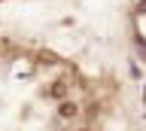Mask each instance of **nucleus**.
<instances>
[{"label": "nucleus", "instance_id": "nucleus-1", "mask_svg": "<svg viewBox=\"0 0 146 131\" xmlns=\"http://www.w3.org/2000/svg\"><path fill=\"white\" fill-rule=\"evenodd\" d=\"M76 113H79V107L73 101H61L58 104V116H61V119H76Z\"/></svg>", "mask_w": 146, "mask_h": 131}, {"label": "nucleus", "instance_id": "nucleus-2", "mask_svg": "<svg viewBox=\"0 0 146 131\" xmlns=\"http://www.w3.org/2000/svg\"><path fill=\"white\" fill-rule=\"evenodd\" d=\"M49 98H55V101H64V94H67V85L64 82H55V85H49Z\"/></svg>", "mask_w": 146, "mask_h": 131}, {"label": "nucleus", "instance_id": "nucleus-3", "mask_svg": "<svg viewBox=\"0 0 146 131\" xmlns=\"http://www.w3.org/2000/svg\"><path fill=\"white\" fill-rule=\"evenodd\" d=\"M140 12H146V0H143V3H140Z\"/></svg>", "mask_w": 146, "mask_h": 131}, {"label": "nucleus", "instance_id": "nucleus-4", "mask_svg": "<svg viewBox=\"0 0 146 131\" xmlns=\"http://www.w3.org/2000/svg\"><path fill=\"white\" fill-rule=\"evenodd\" d=\"M76 131H91V128H76Z\"/></svg>", "mask_w": 146, "mask_h": 131}]
</instances>
